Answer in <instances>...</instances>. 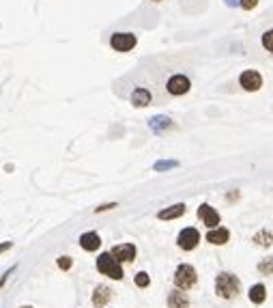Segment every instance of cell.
I'll list each match as a JSON object with an SVG mask.
<instances>
[{
  "label": "cell",
  "instance_id": "1",
  "mask_svg": "<svg viewBox=\"0 0 273 308\" xmlns=\"http://www.w3.org/2000/svg\"><path fill=\"white\" fill-rule=\"evenodd\" d=\"M215 293L222 299H235L241 293V280L232 272H220L215 276Z\"/></svg>",
  "mask_w": 273,
  "mask_h": 308
},
{
  "label": "cell",
  "instance_id": "2",
  "mask_svg": "<svg viewBox=\"0 0 273 308\" xmlns=\"http://www.w3.org/2000/svg\"><path fill=\"white\" fill-rule=\"evenodd\" d=\"M97 272L112 278V280H123V276H125L123 263H118L116 259L112 256V252H101L97 256Z\"/></svg>",
  "mask_w": 273,
  "mask_h": 308
},
{
  "label": "cell",
  "instance_id": "3",
  "mask_svg": "<svg viewBox=\"0 0 273 308\" xmlns=\"http://www.w3.org/2000/svg\"><path fill=\"white\" fill-rule=\"evenodd\" d=\"M196 282H198V272H196L194 265L181 263V265L174 270V287H176V289L189 291L191 287H196Z\"/></svg>",
  "mask_w": 273,
  "mask_h": 308
},
{
  "label": "cell",
  "instance_id": "4",
  "mask_svg": "<svg viewBox=\"0 0 273 308\" xmlns=\"http://www.w3.org/2000/svg\"><path fill=\"white\" fill-rule=\"evenodd\" d=\"M239 86L243 88L245 93H258L264 86V76L258 69H243L239 74Z\"/></svg>",
  "mask_w": 273,
  "mask_h": 308
},
{
  "label": "cell",
  "instance_id": "5",
  "mask_svg": "<svg viewBox=\"0 0 273 308\" xmlns=\"http://www.w3.org/2000/svg\"><path fill=\"white\" fill-rule=\"evenodd\" d=\"M135 45H138V37H135L133 32H112L110 35V47L114 52L127 54V52H131Z\"/></svg>",
  "mask_w": 273,
  "mask_h": 308
},
{
  "label": "cell",
  "instance_id": "6",
  "mask_svg": "<svg viewBox=\"0 0 273 308\" xmlns=\"http://www.w3.org/2000/svg\"><path fill=\"white\" fill-rule=\"evenodd\" d=\"M166 91L172 97H183L191 91V80L185 74H172L166 82Z\"/></svg>",
  "mask_w": 273,
  "mask_h": 308
},
{
  "label": "cell",
  "instance_id": "7",
  "mask_svg": "<svg viewBox=\"0 0 273 308\" xmlns=\"http://www.w3.org/2000/svg\"><path fill=\"white\" fill-rule=\"evenodd\" d=\"M200 244V231L194 229V226H185L179 235H176V246L181 250H185V252H191V250H196Z\"/></svg>",
  "mask_w": 273,
  "mask_h": 308
},
{
  "label": "cell",
  "instance_id": "8",
  "mask_svg": "<svg viewBox=\"0 0 273 308\" xmlns=\"http://www.w3.org/2000/svg\"><path fill=\"white\" fill-rule=\"evenodd\" d=\"M196 216H198V220L207 226V229H218V226L222 224V216H220V212H218V209H215L213 205H209V202H202V205L198 207Z\"/></svg>",
  "mask_w": 273,
  "mask_h": 308
},
{
  "label": "cell",
  "instance_id": "9",
  "mask_svg": "<svg viewBox=\"0 0 273 308\" xmlns=\"http://www.w3.org/2000/svg\"><path fill=\"white\" fill-rule=\"evenodd\" d=\"M110 252L118 263H133L135 254H138V248H135L133 244H118V246L112 248Z\"/></svg>",
  "mask_w": 273,
  "mask_h": 308
},
{
  "label": "cell",
  "instance_id": "10",
  "mask_svg": "<svg viewBox=\"0 0 273 308\" xmlns=\"http://www.w3.org/2000/svg\"><path fill=\"white\" fill-rule=\"evenodd\" d=\"M129 101L133 108H147L153 104V93H151L147 86H135L129 95Z\"/></svg>",
  "mask_w": 273,
  "mask_h": 308
},
{
  "label": "cell",
  "instance_id": "11",
  "mask_svg": "<svg viewBox=\"0 0 273 308\" xmlns=\"http://www.w3.org/2000/svg\"><path fill=\"white\" fill-rule=\"evenodd\" d=\"M204 239L209 241L211 246H226L230 241V231L226 226H218V229H209Z\"/></svg>",
  "mask_w": 273,
  "mask_h": 308
},
{
  "label": "cell",
  "instance_id": "12",
  "mask_svg": "<svg viewBox=\"0 0 273 308\" xmlns=\"http://www.w3.org/2000/svg\"><path fill=\"white\" fill-rule=\"evenodd\" d=\"M185 212H187L185 202H174V205L162 209V212H157V220H166V222L168 220H176V218L185 216Z\"/></svg>",
  "mask_w": 273,
  "mask_h": 308
},
{
  "label": "cell",
  "instance_id": "13",
  "mask_svg": "<svg viewBox=\"0 0 273 308\" xmlns=\"http://www.w3.org/2000/svg\"><path fill=\"white\" fill-rule=\"evenodd\" d=\"M80 248L86 250V252H95V250H99V248H101V237H99V233H95V231L82 233V235H80Z\"/></svg>",
  "mask_w": 273,
  "mask_h": 308
},
{
  "label": "cell",
  "instance_id": "14",
  "mask_svg": "<svg viewBox=\"0 0 273 308\" xmlns=\"http://www.w3.org/2000/svg\"><path fill=\"white\" fill-rule=\"evenodd\" d=\"M110 297H112V289L106 287V285H97L93 291V306L95 308H106Z\"/></svg>",
  "mask_w": 273,
  "mask_h": 308
},
{
  "label": "cell",
  "instance_id": "15",
  "mask_svg": "<svg viewBox=\"0 0 273 308\" xmlns=\"http://www.w3.org/2000/svg\"><path fill=\"white\" fill-rule=\"evenodd\" d=\"M247 299H250L252 304L260 306L267 302V287L262 285V282H256V285L250 287V291H247Z\"/></svg>",
  "mask_w": 273,
  "mask_h": 308
},
{
  "label": "cell",
  "instance_id": "16",
  "mask_svg": "<svg viewBox=\"0 0 273 308\" xmlns=\"http://www.w3.org/2000/svg\"><path fill=\"white\" fill-rule=\"evenodd\" d=\"M168 308H189V297L185 291H181V289L170 291V295H168Z\"/></svg>",
  "mask_w": 273,
  "mask_h": 308
},
{
  "label": "cell",
  "instance_id": "17",
  "mask_svg": "<svg viewBox=\"0 0 273 308\" xmlns=\"http://www.w3.org/2000/svg\"><path fill=\"white\" fill-rule=\"evenodd\" d=\"M254 244H256V246H262V248H269V246L273 244V233L267 231V229L258 231V233L254 235Z\"/></svg>",
  "mask_w": 273,
  "mask_h": 308
},
{
  "label": "cell",
  "instance_id": "18",
  "mask_svg": "<svg viewBox=\"0 0 273 308\" xmlns=\"http://www.w3.org/2000/svg\"><path fill=\"white\" fill-rule=\"evenodd\" d=\"M151 127H153V132H164V129L172 127V121L168 117H153L151 119Z\"/></svg>",
  "mask_w": 273,
  "mask_h": 308
},
{
  "label": "cell",
  "instance_id": "19",
  "mask_svg": "<svg viewBox=\"0 0 273 308\" xmlns=\"http://www.w3.org/2000/svg\"><path fill=\"white\" fill-rule=\"evenodd\" d=\"M260 45L267 50L269 54H273V28H267L260 35Z\"/></svg>",
  "mask_w": 273,
  "mask_h": 308
},
{
  "label": "cell",
  "instance_id": "20",
  "mask_svg": "<svg viewBox=\"0 0 273 308\" xmlns=\"http://www.w3.org/2000/svg\"><path fill=\"white\" fill-rule=\"evenodd\" d=\"M258 272L262 274V276H273V256L262 259V261L258 263Z\"/></svg>",
  "mask_w": 273,
  "mask_h": 308
},
{
  "label": "cell",
  "instance_id": "21",
  "mask_svg": "<svg viewBox=\"0 0 273 308\" xmlns=\"http://www.w3.org/2000/svg\"><path fill=\"white\" fill-rule=\"evenodd\" d=\"M133 282H135V287H140V289H147L151 285V276L147 272H138L133 276Z\"/></svg>",
  "mask_w": 273,
  "mask_h": 308
},
{
  "label": "cell",
  "instance_id": "22",
  "mask_svg": "<svg viewBox=\"0 0 273 308\" xmlns=\"http://www.w3.org/2000/svg\"><path fill=\"white\" fill-rule=\"evenodd\" d=\"M260 5V0H239V9L243 11H254Z\"/></svg>",
  "mask_w": 273,
  "mask_h": 308
},
{
  "label": "cell",
  "instance_id": "23",
  "mask_svg": "<svg viewBox=\"0 0 273 308\" xmlns=\"http://www.w3.org/2000/svg\"><path fill=\"white\" fill-rule=\"evenodd\" d=\"M56 265L60 267V270H71V265H74V259L71 256H58V261H56Z\"/></svg>",
  "mask_w": 273,
  "mask_h": 308
},
{
  "label": "cell",
  "instance_id": "24",
  "mask_svg": "<svg viewBox=\"0 0 273 308\" xmlns=\"http://www.w3.org/2000/svg\"><path fill=\"white\" fill-rule=\"evenodd\" d=\"M118 202H106V205H99L95 209V214H103V212H112V209H116Z\"/></svg>",
  "mask_w": 273,
  "mask_h": 308
},
{
  "label": "cell",
  "instance_id": "25",
  "mask_svg": "<svg viewBox=\"0 0 273 308\" xmlns=\"http://www.w3.org/2000/svg\"><path fill=\"white\" fill-rule=\"evenodd\" d=\"M176 162H157L155 164V170H168V168H174Z\"/></svg>",
  "mask_w": 273,
  "mask_h": 308
},
{
  "label": "cell",
  "instance_id": "26",
  "mask_svg": "<svg viewBox=\"0 0 273 308\" xmlns=\"http://www.w3.org/2000/svg\"><path fill=\"white\" fill-rule=\"evenodd\" d=\"M239 196H241V192H239V190H230V192L226 194V200H228V202H237Z\"/></svg>",
  "mask_w": 273,
  "mask_h": 308
},
{
  "label": "cell",
  "instance_id": "27",
  "mask_svg": "<svg viewBox=\"0 0 273 308\" xmlns=\"http://www.w3.org/2000/svg\"><path fill=\"white\" fill-rule=\"evenodd\" d=\"M13 248V241H5V244H0V254L7 252V250H11Z\"/></svg>",
  "mask_w": 273,
  "mask_h": 308
},
{
  "label": "cell",
  "instance_id": "28",
  "mask_svg": "<svg viewBox=\"0 0 273 308\" xmlns=\"http://www.w3.org/2000/svg\"><path fill=\"white\" fill-rule=\"evenodd\" d=\"M224 3H226L228 7H232V9H235V7H239V0H224Z\"/></svg>",
  "mask_w": 273,
  "mask_h": 308
},
{
  "label": "cell",
  "instance_id": "29",
  "mask_svg": "<svg viewBox=\"0 0 273 308\" xmlns=\"http://www.w3.org/2000/svg\"><path fill=\"white\" fill-rule=\"evenodd\" d=\"M151 3H164V0H151Z\"/></svg>",
  "mask_w": 273,
  "mask_h": 308
},
{
  "label": "cell",
  "instance_id": "30",
  "mask_svg": "<svg viewBox=\"0 0 273 308\" xmlns=\"http://www.w3.org/2000/svg\"><path fill=\"white\" fill-rule=\"evenodd\" d=\"M20 308H33V306H20Z\"/></svg>",
  "mask_w": 273,
  "mask_h": 308
}]
</instances>
